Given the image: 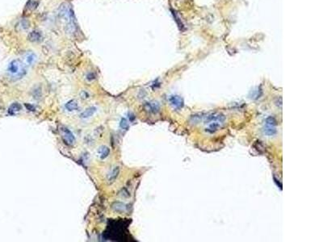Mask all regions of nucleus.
Segmentation results:
<instances>
[{
	"mask_svg": "<svg viewBox=\"0 0 323 242\" xmlns=\"http://www.w3.org/2000/svg\"><path fill=\"white\" fill-rule=\"evenodd\" d=\"M59 17L66 22V32L72 35L76 32L75 16L73 9L68 3H62L58 9Z\"/></svg>",
	"mask_w": 323,
	"mask_h": 242,
	"instance_id": "f257e3e1",
	"label": "nucleus"
},
{
	"mask_svg": "<svg viewBox=\"0 0 323 242\" xmlns=\"http://www.w3.org/2000/svg\"><path fill=\"white\" fill-rule=\"evenodd\" d=\"M7 73L12 78L19 79L26 73V69L19 60H13L7 66Z\"/></svg>",
	"mask_w": 323,
	"mask_h": 242,
	"instance_id": "f03ea898",
	"label": "nucleus"
},
{
	"mask_svg": "<svg viewBox=\"0 0 323 242\" xmlns=\"http://www.w3.org/2000/svg\"><path fill=\"white\" fill-rule=\"evenodd\" d=\"M276 120L273 116H269L265 120V125L263 128V132L266 136H271L276 133Z\"/></svg>",
	"mask_w": 323,
	"mask_h": 242,
	"instance_id": "7ed1b4c3",
	"label": "nucleus"
},
{
	"mask_svg": "<svg viewBox=\"0 0 323 242\" xmlns=\"http://www.w3.org/2000/svg\"><path fill=\"white\" fill-rule=\"evenodd\" d=\"M60 131H61V136H62L63 141H65L68 145H72L74 144V142H75V136H74L73 132H71L68 128L62 126V127H61V128H60Z\"/></svg>",
	"mask_w": 323,
	"mask_h": 242,
	"instance_id": "20e7f679",
	"label": "nucleus"
},
{
	"mask_svg": "<svg viewBox=\"0 0 323 242\" xmlns=\"http://www.w3.org/2000/svg\"><path fill=\"white\" fill-rule=\"evenodd\" d=\"M169 103H170V106L176 111L181 110L184 105V99H183L181 96H179L178 94L170 95L169 97Z\"/></svg>",
	"mask_w": 323,
	"mask_h": 242,
	"instance_id": "39448f33",
	"label": "nucleus"
},
{
	"mask_svg": "<svg viewBox=\"0 0 323 242\" xmlns=\"http://www.w3.org/2000/svg\"><path fill=\"white\" fill-rule=\"evenodd\" d=\"M204 121L205 124H209L213 121L224 123L225 120V116L222 113H210L205 116H204Z\"/></svg>",
	"mask_w": 323,
	"mask_h": 242,
	"instance_id": "423d86ee",
	"label": "nucleus"
},
{
	"mask_svg": "<svg viewBox=\"0 0 323 242\" xmlns=\"http://www.w3.org/2000/svg\"><path fill=\"white\" fill-rule=\"evenodd\" d=\"M145 109L149 112L153 113V114H157L160 111V105H159L158 102H147V103L145 104Z\"/></svg>",
	"mask_w": 323,
	"mask_h": 242,
	"instance_id": "0eeeda50",
	"label": "nucleus"
},
{
	"mask_svg": "<svg viewBox=\"0 0 323 242\" xmlns=\"http://www.w3.org/2000/svg\"><path fill=\"white\" fill-rule=\"evenodd\" d=\"M208 127L206 128L205 131L208 133H215L216 132H217L218 130L221 128L223 126L224 123L218 122V121H213V122H211L209 124H208Z\"/></svg>",
	"mask_w": 323,
	"mask_h": 242,
	"instance_id": "6e6552de",
	"label": "nucleus"
},
{
	"mask_svg": "<svg viewBox=\"0 0 323 242\" xmlns=\"http://www.w3.org/2000/svg\"><path fill=\"white\" fill-rule=\"evenodd\" d=\"M42 34L40 31L33 30L28 35V40L31 42H40L42 40Z\"/></svg>",
	"mask_w": 323,
	"mask_h": 242,
	"instance_id": "1a4fd4ad",
	"label": "nucleus"
},
{
	"mask_svg": "<svg viewBox=\"0 0 323 242\" xmlns=\"http://www.w3.org/2000/svg\"><path fill=\"white\" fill-rule=\"evenodd\" d=\"M96 111L97 109L95 107H88L87 109H85L83 112H81L79 116H80L81 119H83V120H87V119H89V118L92 117Z\"/></svg>",
	"mask_w": 323,
	"mask_h": 242,
	"instance_id": "9d476101",
	"label": "nucleus"
},
{
	"mask_svg": "<svg viewBox=\"0 0 323 242\" xmlns=\"http://www.w3.org/2000/svg\"><path fill=\"white\" fill-rule=\"evenodd\" d=\"M119 174H120V167H114L113 169H112L111 171L108 173V177H107L108 182L109 184L114 182L116 181V179H117V177L119 176Z\"/></svg>",
	"mask_w": 323,
	"mask_h": 242,
	"instance_id": "9b49d317",
	"label": "nucleus"
},
{
	"mask_svg": "<svg viewBox=\"0 0 323 242\" xmlns=\"http://www.w3.org/2000/svg\"><path fill=\"white\" fill-rule=\"evenodd\" d=\"M109 153H110V149L108 146L102 145L100 146L98 149V155H99V158L100 159H105L108 157Z\"/></svg>",
	"mask_w": 323,
	"mask_h": 242,
	"instance_id": "f8f14e48",
	"label": "nucleus"
},
{
	"mask_svg": "<svg viewBox=\"0 0 323 242\" xmlns=\"http://www.w3.org/2000/svg\"><path fill=\"white\" fill-rule=\"evenodd\" d=\"M78 107H78V102L74 100V99H71V100H70L65 104V108L69 111H74L78 110Z\"/></svg>",
	"mask_w": 323,
	"mask_h": 242,
	"instance_id": "ddd939ff",
	"label": "nucleus"
},
{
	"mask_svg": "<svg viewBox=\"0 0 323 242\" xmlns=\"http://www.w3.org/2000/svg\"><path fill=\"white\" fill-rule=\"evenodd\" d=\"M22 109V106L19 103H14L12 104L11 106H10L9 109H8V112L11 115H15L16 113L19 112Z\"/></svg>",
	"mask_w": 323,
	"mask_h": 242,
	"instance_id": "4468645a",
	"label": "nucleus"
},
{
	"mask_svg": "<svg viewBox=\"0 0 323 242\" xmlns=\"http://www.w3.org/2000/svg\"><path fill=\"white\" fill-rule=\"evenodd\" d=\"M24 60H25V63H26L28 66H32L33 64L35 63L36 60V54L33 53H29L25 56Z\"/></svg>",
	"mask_w": 323,
	"mask_h": 242,
	"instance_id": "2eb2a0df",
	"label": "nucleus"
},
{
	"mask_svg": "<svg viewBox=\"0 0 323 242\" xmlns=\"http://www.w3.org/2000/svg\"><path fill=\"white\" fill-rule=\"evenodd\" d=\"M112 208L117 212H123L125 211V205L123 203H115L112 205Z\"/></svg>",
	"mask_w": 323,
	"mask_h": 242,
	"instance_id": "dca6fc26",
	"label": "nucleus"
},
{
	"mask_svg": "<svg viewBox=\"0 0 323 242\" xmlns=\"http://www.w3.org/2000/svg\"><path fill=\"white\" fill-rule=\"evenodd\" d=\"M129 127V123L127 119L125 118H121L120 121V128L123 130H127Z\"/></svg>",
	"mask_w": 323,
	"mask_h": 242,
	"instance_id": "f3484780",
	"label": "nucleus"
}]
</instances>
